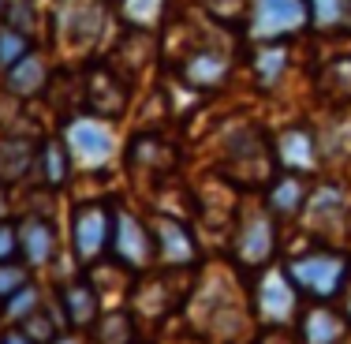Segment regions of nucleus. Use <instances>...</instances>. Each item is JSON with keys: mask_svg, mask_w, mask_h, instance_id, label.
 <instances>
[{"mask_svg": "<svg viewBox=\"0 0 351 344\" xmlns=\"http://www.w3.org/2000/svg\"><path fill=\"white\" fill-rule=\"evenodd\" d=\"M291 288L311 303H332L351 284V255L340 247H311L280 266Z\"/></svg>", "mask_w": 351, "mask_h": 344, "instance_id": "1", "label": "nucleus"}, {"mask_svg": "<svg viewBox=\"0 0 351 344\" xmlns=\"http://www.w3.org/2000/svg\"><path fill=\"white\" fill-rule=\"evenodd\" d=\"M280 172L277 150L265 135H239L232 142L228 157H224V176L232 187H247V191H265Z\"/></svg>", "mask_w": 351, "mask_h": 344, "instance_id": "2", "label": "nucleus"}, {"mask_svg": "<svg viewBox=\"0 0 351 344\" xmlns=\"http://www.w3.org/2000/svg\"><path fill=\"white\" fill-rule=\"evenodd\" d=\"M108 258L120 262L131 273H146L157 262V247H154V232L149 221L138 217L135 209L116 206L112 203V243H108Z\"/></svg>", "mask_w": 351, "mask_h": 344, "instance_id": "3", "label": "nucleus"}, {"mask_svg": "<svg viewBox=\"0 0 351 344\" xmlns=\"http://www.w3.org/2000/svg\"><path fill=\"white\" fill-rule=\"evenodd\" d=\"M277 255V221L269 209H247L232 232V262L247 273H258Z\"/></svg>", "mask_w": 351, "mask_h": 344, "instance_id": "4", "label": "nucleus"}, {"mask_svg": "<svg viewBox=\"0 0 351 344\" xmlns=\"http://www.w3.org/2000/svg\"><path fill=\"white\" fill-rule=\"evenodd\" d=\"M79 102L82 113L97 116V120H120L131 102V82L112 64H90V68H82Z\"/></svg>", "mask_w": 351, "mask_h": 344, "instance_id": "5", "label": "nucleus"}, {"mask_svg": "<svg viewBox=\"0 0 351 344\" xmlns=\"http://www.w3.org/2000/svg\"><path fill=\"white\" fill-rule=\"evenodd\" d=\"M64 146H68L71 161L82 169H105L116 157V135L108 120H97L90 113H75L64 120Z\"/></svg>", "mask_w": 351, "mask_h": 344, "instance_id": "6", "label": "nucleus"}, {"mask_svg": "<svg viewBox=\"0 0 351 344\" xmlns=\"http://www.w3.org/2000/svg\"><path fill=\"white\" fill-rule=\"evenodd\" d=\"M311 27V8L306 0H250L247 4V34L265 41H284Z\"/></svg>", "mask_w": 351, "mask_h": 344, "instance_id": "7", "label": "nucleus"}, {"mask_svg": "<svg viewBox=\"0 0 351 344\" xmlns=\"http://www.w3.org/2000/svg\"><path fill=\"white\" fill-rule=\"evenodd\" d=\"M112 243V203H79L71 209V251L79 266H97Z\"/></svg>", "mask_w": 351, "mask_h": 344, "instance_id": "8", "label": "nucleus"}, {"mask_svg": "<svg viewBox=\"0 0 351 344\" xmlns=\"http://www.w3.org/2000/svg\"><path fill=\"white\" fill-rule=\"evenodd\" d=\"M176 273L172 266H165L161 273H149L138 277L131 284V314L135 318H169L183 299H191V292H176Z\"/></svg>", "mask_w": 351, "mask_h": 344, "instance_id": "9", "label": "nucleus"}, {"mask_svg": "<svg viewBox=\"0 0 351 344\" xmlns=\"http://www.w3.org/2000/svg\"><path fill=\"white\" fill-rule=\"evenodd\" d=\"M254 310L265 325H291L299 318V292L291 288L284 270H273V266L262 270L254 284Z\"/></svg>", "mask_w": 351, "mask_h": 344, "instance_id": "10", "label": "nucleus"}, {"mask_svg": "<svg viewBox=\"0 0 351 344\" xmlns=\"http://www.w3.org/2000/svg\"><path fill=\"white\" fill-rule=\"evenodd\" d=\"M149 232H154V247H157V262L172 266V270H191L198 262V243L191 236V229L172 214H154L146 217Z\"/></svg>", "mask_w": 351, "mask_h": 344, "instance_id": "11", "label": "nucleus"}, {"mask_svg": "<svg viewBox=\"0 0 351 344\" xmlns=\"http://www.w3.org/2000/svg\"><path fill=\"white\" fill-rule=\"evenodd\" d=\"M53 23H56L60 41L68 49H86L90 41L101 34L105 12L97 0H60L53 8Z\"/></svg>", "mask_w": 351, "mask_h": 344, "instance_id": "12", "label": "nucleus"}, {"mask_svg": "<svg viewBox=\"0 0 351 344\" xmlns=\"http://www.w3.org/2000/svg\"><path fill=\"white\" fill-rule=\"evenodd\" d=\"M56 307H60L68 330H75V333L94 330V322L101 318V296H97L90 277H71V281H64L60 288H56Z\"/></svg>", "mask_w": 351, "mask_h": 344, "instance_id": "13", "label": "nucleus"}, {"mask_svg": "<svg viewBox=\"0 0 351 344\" xmlns=\"http://www.w3.org/2000/svg\"><path fill=\"white\" fill-rule=\"evenodd\" d=\"M15 229H19V262H27L30 270H45L60 251L56 225L41 214H27L23 221H15Z\"/></svg>", "mask_w": 351, "mask_h": 344, "instance_id": "14", "label": "nucleus"}, {"mask_svg": "<svg viewBox=\"0 0 351 344\" xmlns=\"http://www.w3.org/2000/svg\"><path fill=\"white\" fill-rule=\"evenodd\" d=\"M176 161H180V150L172 146V142H165L161 135H135L128 146V169L131 172H146L149 180H157V176H169L176 169Z\"/></svg>", "mask_w": 351, "mask_h": 344, "instance_id": "15", "label": "nucleus"}, {"mask_svg": "<svg viewBox=\"0 0 351 344\" xmlns=\"http://www.w3.org/2000/svg\"><path fill=\"white\" fill-rule=\"evenodd\" d=\"M348 330V314L332 310L329 303H311L306 310H299V341L303 344H340Z\"/></svg>", "mask_w": 351, "mask_h": 344, "instance_id": "16", "label": "nucleus"}, {"mask_svg": "<svg viewBox=\"0 0 351 344\" xmlns=\"http://www.w3.org/2000/svg\"><path fill=\"white\" fill-rule=\"evenodd\" d=\"M311 198V183L303 172H277V180L265 187V209L273 217H299Z\"/></svg>", "mask_w": 351, "mask_h": 344, "instance_id": "17", "label": "nucleus"}, {"mask_svg": "<svg viewBox=\"0 0 351 344\" xmlns=\"http://www.w3.org/2000/svg\"><path fill=\"white\" fill-rule=\"evenodd\" d=\"M4 82H8V90H12L15 98H38V94H45L49 90V82H53V71H49V60L38 53V49H30L23 60H15L12 68L4 71Z\"/></svg>", "mask_w": 351, "mask_h": 344, "instance_id": "18", "label": "nucleus"}, {"mask_svg": "<svg viewBox=\"0 0 351 344\" xmlns=\"http://www.w3.org/2000/svg\"><path fill=\"white\" fill-rule=\"evenodd\" d=\"M273 150H277V161L284 172H311L317 165V142L311 135V128H284L280 139L273 142Z\"/></svg>", "mask_w": 351, "mask_h": 344, "instance_id": "19", "label": "nucleus"}, {"mask_svg": "<svg viewBox=\"0 0 351 344\" xmlns=\"http://www.w3.org/2000/svg\"><path fill=\"white\" fill-rule=\"evenodd\" d=\"M228 71H232L228 56L217 53V49H195V53L180 64V79L187 82L191 90H213V87H221V82L228 79Z\"/></svg>", "mask_w": 351, "mask_h": 344, "instance_id": "20", "label": "nucleus"}, {"mask_svg": "<svg viewBox=\"0 0 351 344\" xmlns=\"http://www.w3.org/2000/svg\"><path fill=\"white\" fill-rule=\"evenodd\" d=\"M38 165V146L23 135L0 139V187H12Z\"/></svg>", "mask_w": 351, "mask_h": 344, "instance_id": "21", "label": "nucleus"}, {"mask_svg": "<svg viewBox=\"0 0 351 344\" xmlns=\"http://www.w3.org/2000/svg\"><path fill=\"white\" fill-rule=\"evenodd\" d=\"M344 209H348V203H344V191L340 187H317V191H311V198H306L303 217L314 232H332L344 221Z\"/></svg>", "mask_w": 351, "mask_h": 344, "instance_id": "22", "label": "nucleus"}, {"mask_svg": "<svg viewBox=\"0 0 351 344\" xmlns=\"http://www.w3.org/2000/svg\"><path fill=\"white\" fill-rule=\"evenodd\" d=\"M71 154L68 146H64V139H45L38 142V169H41V180H45V187L60 191L64 183H68L71 176Z\"/></svg>", "mask_w": 351, "mask_h": 344, "instance_id": "23", "label": "nucleus"}, {"mask_svg": "<svg viewBox=\"0 0 351 344\" xmlns=\"http://www.w3.org/2000/svg\"><path fill=\"white\" fill-rule=\"evenodd\" d=\"M90 333L94 344H138V318L131 310H101Z\"/></svg>", "mask_w": 351, "mask_h": 344, "instance_id": "24", "label": "nucleus"}, {"mask_svg": "<svg viewBox=\"0 0 351 344\" xmlns=\"http://www.w3.org/2000/svg\"><path fill=\"white\" fill-rule=\"evenodd\" d=\"M19 330L27 333L34 344H53L60 333H68V322H64V314H60V307H49V303H41L38 310H30L27 318L19 322Z\"/></svg>", "mask_w": 351, "mask_h": 344, "instance_id": "25", "label": "nucleus"}, {"mask_svg": "<svg viewBox=\"0 0 351 344\" xmlns=\"http://www.w3.org/2000/svg\"><path fill=\"white\" fill-rule=\"evenodd\" d=\"M284 68H288V45L284 41H265V45H258L254 53V79L262 90L277 87Z\"/></svg>", "mask_w": 351, "mask_h": 344, "instance_id": "26", "label": "nucleus"}, {"mask_svg": "<svg viewBox=\"0 0 351 344\" xmlns=\"http://www.w3.org/2000/svg\"><path fill=\"white\" fill-rule=\"evenodd\" d=\"M317 90H322L329 102L337 105H348L351 102V56H337V60H329L317 75Z\"/></svg>", "mask_w": 351, "mask_h": 344, "instance_id": "27", "label": "nucleus"}, {"mask_svg": "<svg viewBox=\"0 0 351 344\" xmlns=\"http://www.w3.org/2000/svg\"><path fill=\"white\" fill-rule=\"evenodd\" d=\"M116 12L128 27L135 30H154L165 15V0H116Z\"/></svg>", "mask_w": 351, "mask_h": 344, "instance_id": "28", "label": "nucleus"}, {"mask_svg": "<svg viewBox=\"0 0 351 344\" xmlns=\"http://www.w3.org/2000/svg\"><path fill=\"white\" fill-rule=\"evenodd\" d=\"M30 49L34 45H30L27 34H19V30H12V27H0V71H8L15 60H23Z\"/></svg>", "mask_w": 351, "mask_h": 344, "instance_id": "29", "label": "nucleus"}, {"mask_svg": "<svg viewBox=\"0 0 351 344\" xmlns=\"http://www.w3.org/2000/svg\"><path fill=\"white\" fill-rule=\"evenodd\" d=\"M306 8H311V27L322 30L344 27V0H306Z\"/></svg>", "mask_w": 351, "mask_h": 344, "instance_id": "30", "label": "nucleus"}, {"mask_svg": "<svg viewBox=\"0 0 351 344\" xmlns=\"http://www.w3.org/2000/svg\"><path fill=\"white\" fill-rule=\"evenodd\" d=\"M41 303H45V299H41V292H38V284H34V281H30V284H27V288H19V292H15V296H12V299H4V314H8V318H12V322H15V325H19V322H23V318H27V314H30V310H38Z\"/></svg>", "mask_w": 351, "mask_h": 344, "instance_id": "31", "label": "nucleus"}, {"mask_svg": "<svg viewBox=\"0 0 351 344\" xmlns=\"http://www.w3.org/2000/svg\"><path fill=\"white\" fill-rule=\"evenodd\" d=\"M30 284V266L27 262H0V303L12 299L19 288Z\"/></svg>", "mask_w": 351, "mask_h": 344, "instance_id": "32", "label": "nucleus"}, {"mask_svg": "<svg viewBox=\"0 0 351 344\" xmlns=\"http://www.w3.org/2000/svg\"><path fill=\"white\" fill-rule=\"evenodd\" d=\"M4 27L19 30V34H34V8L30 0H8V12H4Z\"/></svg>", "mask_w": 351, "mask_h": 344, "instance_id": "33", "label": "nucleus"}, {"mask_svg": "<svg viewBox=\"0 0 351 344\" xmlns=\"http://www.w3.org/2000/svg\"><path fill=\"white\" fill-rule=\"evenodd\" d=\"M0 262H19V229L15 221H0Z\"/></svg>", "mask_w": 351, "mask_h": 344, "instance_id": "34", "label": "nucleus"}, {"mask_svg": "<svg viewBox=\"0 0 351 344\" xmlns=\"http://www.w3.org/2000/svg\"><path fill=\"white\" fill-rule=\"evenodd\" d=\"M0 344H34V341H30L27 333L15 325V330H4V333H0Z\"/></svg>", "mask_w": 351, "mask_h": 344, "instance_id": "35", "label": "nucleus"}, {"mask_svg": "<svg viewBox=\"0 0 351 344\" xmlns=\"http://www.w3.org/2000/svg\"><path fill=\"white\" fill-rule=\"evenodd\" d=\"M53 344H82V341H79V333H75V330H68V333H60Z\"/></svg>", "mask_w": 351, "mask_h": 344, "instance_id": "36", "label": "nucleus"}, {"mask_svg": "<svg viewBox=\"0 0 351 344\" xmlns=\"http://www.w3.org/2000/svg\"><path fill=\"white\" fill-rule=\"evenodd\" d=\"M344 30H351V0H344Z\"/></svg>", "mask_w": 351, "mask_h": 344, "instance_id": "37", "label": "nucleus"}, {"mask_svg": "<svg viewBox=\"0 0 351 344\" xmlns=\"http://www.w3.org/2000/svg\"><path fill=\"white\" fill-rule=\"evenodd\" d=\"M8 217V198H4V191H0V221Z\"/></svg>", "mask_w": 351, "mask_h": 344, "instance_id": "38", "label": "nucleus"}, {"mask_svg": "<svg viewBox=\"0 0 351 344\" xmlns=\"http://www.w3.org/2000/svg\"><path fill=\"white\" fill-rule=\"evenodd\" d=\"M4 12H8V0H0V19H4Z\"/></svg>", "mask_w": 351, "mask_h": 344, "instance_id": "39", "label": "nucleus"}, {"mask_svg": "<svg viewBox=\"0 0 351 344\" xmlns=\"http://www.w3.org/2000/svg\"><path fill=\"white\" fill-rule=\"evenodd\" d=\"M348 322H351V296H348Z\"/></svg>", "mask_w": 351, "mask_h": 344, "instance_id": "40", "label": "nucleus"}, {"mask_svg": "<svg viewBox=\"0 0 351 344\" xmlns=\"http://www.w3.org/2000/svg\"><path fill=\"white\" fill-rule=\"evenodd\" d=\"M0 314H4V303H0Z\"/></svg>", "mask_w": 351, "mask_h": 344, "instance_id": "41", "label": "nucleus"}]
</instances>
